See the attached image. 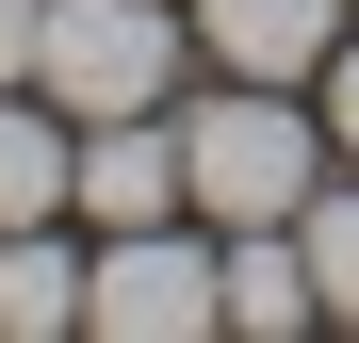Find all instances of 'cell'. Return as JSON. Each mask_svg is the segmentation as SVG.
<instances>
[{
    "mask_svg": "<svg viewBox=\"0 0 359 343\" xmlns=\"http://www.w3.org/2000/svg\"><path fill=\"white\" fill-rule=\"evenodd\" d=\"M327 180V114L311 82H229L212 98H180V196H196V229H294Z\"/></svg>",
    "mask_w": 359,
    "mask_h": 343,
    "instance_id": "obj_1",
    "label": "cell"
},
{
    "mask_svg": "<svg viewBox=\"0 0 359 343\" xmlns=\"http://www.w3.org/2000/svg\"><path fill=\"white\" fill-rule=\"evenodd\" d=\"M82 327L98 343H229V262L196 213L147 229H82Z\"/></svg>",
    "mask_w": 359,
    "mask_h": 343,
    "instance_id": "obj_2",
    "label": "cell"
},
{
    "mask_svg": "<svg viewBox=\"0 0 359 343\" xmlns=\"http://www.w3.org/2000/svg\"><path fill=\"white\" fill-rule=\"evenodd\" d=\"M180 66H196V17L180 0H49V33H33V82L66 114H163Z\"/></svg>",
    "mask_w": 359,
    "mask_h": 343,
    "instance_id": "obj_3",
    "label": "cell"
},
{
    "mask_svg": "<svg viewBox=\"0 0 359 343\" xmlns=\"http://www.w3.org/2000/svg\"><path fill=\"white\" fill-rule=\"evenodd\" d=\"M82 229H147V213H196L180 196V98L163 114H82V180H66Z\"/></svg>",
    "mask_w": 359,
    "mask_h": 343,
    "instance_id": "obj_4",
    "label": "cell"
},
{
    "mask_svg": "<svg viewBox=\"0 0 359 343\" xmlns=\"http://www.w3.org/2000/svg\"><path fill=\"white\" fill-rule=\"evenodd\" d=\"M180 17H196V49L229 82H311L327 49L359 33V0H180Z\"/></svg>",
    "mask_w": 359,
    "mask_h": 343,
    "instance_id": "obj_5",
    "label": "cell"
},
{
    "mask_svg": "<svg viewBox=\"0 0 359 343\" xmlns=\"http://www.w3.org/2000/svg\"><path fill=\"white\" fill-rule=\"evenodd\" d=\"M66 180H82V114L49 82H0V229H49Z\"/></svg>",
    "mask_w": 359,
    "mask_h": 343,
    "instance_id": "obj_6",
    "label": "cell"
},
{
    "mask_svg": "<svg viewBox=\"0 0 359 343\" xmlns=\"http://www.w3.org/2000/svg\"><path fill=\"white\" fill-rule=\"evenodd\" d=\"M212 262H229V343H294V327H327L311 246H294V229H212Z\"/></svg>",
    "mask_w": 359,
    "mask_h": 343,
    "instance_id": "obj_7",
    "label": "cell"
},
{
    "mask_svg": "<svg viewBox=\"0 0 359 343\" xmlns=\"http://www.w3.org/2000/svg\"><path fill=\"white\" fill-rule=\"evenodd\" d=\"M82 327V213L0 229V343H66Z\"/></svg>",
    "mask_w": 359,
    "mask_h": 343,
    "instance_id": "obj_8",
    "label": "cell"
},
{
    "mask_svg": "<svg viewBox=\"0 0 359 343\" xmlns=\"http://www.w3.org/2000/svg\"><path fill=\"white\" fill-rule=\"evenodd\" d=\"M294 246H311V295H327V327H359V163H327V180H311Z\"/></svg>",
    "mask_w": 359,
    "mask_h": 343,
    "instance_id": "obj_9",
    "label": "cell"
},
{
    "mask_svg": "<svg viewBox=\"0 0 359 343\" xmlns=\"http://www.w3.org/2000/svg\"><path fill=\"white\" fill-rule=\"evenodd\" d=\"M311 114H327V163H359V33L311 66Z\"/></svg>",
    "mask_w": 359,
    "mask_h": 343,
    "instance_id": "obj_10",
    "label": "cell"
},
{
    "mask_svg": "<svg viewBox=\"0 0 359 343\" xmlns=\"http://www.w3.org/2000/svg\"><path fill=\"white\" fill-rule=\"evenodd\" d=\"M33 33H49V0H0V82H33Z\"/></svg>",
    "mask_w": 359,
    "mask_h": 343,
    "instance_id": "obj_11",
    "label": "cell"
}]
</instances>
